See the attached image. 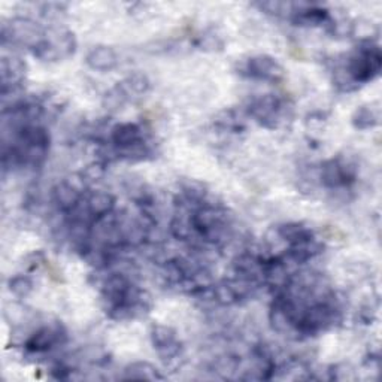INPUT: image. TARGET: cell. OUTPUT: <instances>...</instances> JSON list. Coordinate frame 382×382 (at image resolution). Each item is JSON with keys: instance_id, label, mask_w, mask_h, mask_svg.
<instances>
[{"instance_id": "277c9868", "label": "cell", "mask_w": 382, "mask_h": 382, "mask_svg": "<svg viewBox=\"0 0 382 382\" xmlns=\"http://www.w3.org/2000/svg\"><path fill=\"white\" fill-rule=\"evenodd\" d=\"M239 73L252 80L278 82L284 78V69L279 63L266 54L252 56L242 63Z\"/></svg>"}, {"instance_id": "7402d4cb", "label": "cell", "mask_w": 382, "mask_h": 382, "mask_svg": "<svg viewBox=\"0 0 382 382\" xmlns=\"http://www.w3.org/2000/svg\"><path fill=\"white\" fill-rule=\"evenodd\" d=\"M75 191H78V193L82 196L87 190V180L84 178L82 172L81 173H72L68 176V180H65Z\"/></svg>"}, {"instance_id": "2e32d148", "label": "cell", "mask_w": 382, "mask_h": 382, "mask_svg": "<svg viewBox=\"0 0 382 382\" xmlns=\"http://www.w3.org/2000/svg\"><path fill=\"white\" fill-rule=\"evenodd\" d=\"M379 123V113L372 106H362L354 112L352 116V124L355 129L359 130H367L372 127L378 125Z\"/></svg>"}, {"instance_id": "8992f818", "label": "cell", "mask_w": 382, "mask_h": 382, "mask_svg": "<svg viewBox=\"0 0 382 382\" xmlns=\"http://www.w3.org/2000/svg\"><path fill=\"white\" fill-rule=\"evenodd\" d=\"M151 340L152 345L157 350L159 355L163 360L178 359L181 354V342L176 339L175 328L164 324H156L151 328Z\"/></svg>"}, {"instance_id": "30bf717a", "label": "cell", "mask_w": 382, "mask_h": 382, "mask_svg": "<svg viewBox=\"0 0 382 382\" xmlns=\"http://www.w3.org/2000/svg\"><path fill=\"white\" fill-rule=\"evenodd\" d=\"M85 61L88 68H92L93 70L109 72L118 65V56L111 47L100 45L88 53Z\"/></svg>"}, {"instance_id": "5b68a950", "label": "cell", "mask_w": 382, "mask_h": 382, "mask_svg": "<svg viewBox=\"0 0 382 382\" xmlns=\"http://www.w3.org/2000/svg\"><path fill=\"white\" fill-rule=\"evenodd\" d=\"M357 178V168L350 160L332 159L321 164L320 180L327 188L348 187Z\"/></svg>"}, {"instance_id": "6da1fadb", "label": "cell", "mask_w": 382, "mask_h": 382, "mask_svg": "<svg viewBox=\"0 0 382 382\" xmlns=\"http://www.w3.org/2000/svg\"><path fill=\"white\" fill-rule=\"evenodd\" d=\"M382 65L381 49L372 42H362L360 47L354 49V53L347 58V65H343L352 78V81L360 85L372 81L379 75Z\"/></svg>"}, {"instance_id": "52a82bcc", "label": "cell", "mask_w": 382, "mask_h": 382, "mask_svg": "<svg viewBox=\"0 0 382 382\" xmlns=\"http://www.w3.org/2000/svg\"><path fill=\"white\" fill-rule=\"evenodd\" d=\"M66 340V333L65 330L61 328V326H45L41 327L36 332L25 340L24 348L29 352H47L49 350H53L57 345H61L63 342Z\"/></svg>"}, {"instance_id": "e0dca14e", "label": "cell", "mask_w": 382, "mask_h": 382, "mask_svg": "<svg viewBox=\"0 0 382 382\" xmlns=\"http://www.w3.org/2000/svg\"><path fill=\"white\" fill-rule=\"evenodd\" d=\"M121 85L124 87V90L129 96H132V94L141 96L149 90V80L145 73L135 72V73L127 76L124 81H121Z\"/></svg>"}, {"instance_id": "9a60e30c", "label": "cell", "mask_w": 382, "mask_h": 382, "mask_svg": "<svg viewBox=\"0 0 382 382\" xmlns=\"http://www.w3.org/2000/svg\"><path fill=\"white\" fill-rule=\"evenodd\" d=\"M212 290H214V302L221 304V307H232V304L239 302V297L230 279H224V281H220L216 284L214 283Z\"/></svg>"}, {"instance_id": "4fadbf2b", "label": "cell", "mask_w": 382, "mask_h": 382, "mask_svg": "<svg viewBox=\"0 0 382 382\" xmlns=\"http://www.w3.org/2000/svg\"><path fill=\"white\" fill-rule=\"evenodd\" d=\"M124 379H137V381H163L164 376L159 372L156 366L148 362H136L125 367Z\"/></svg>"}, {"instance_id": "44dd1931", "label": "cell", "mask_w": 382, "mask_h": 382, "mask_svg": "<svg viewBox=\"0 0 382 382\" xmlns=\"http://www.w3.org/2000/svg\"><path fill=\"white\" fill-rule=\"evenodd\" d=\"M105 173H106L105 163H101V161H96V163L88 164V166L82 172L87 183H97L100 180H104Z\"/></svg>"}, {"instance_id": "5bb4252c", "label": "cell", "mask_w": 382, "mask_h": 382, "mask_svg": "<svg viewBox=\"0 0 382 382\" xmlns=\"http://www.w3.org/2000/svg\"><path fill=\"white\" fill-rule=\"evenodd\" d=\"M278 236L285 240L288 245H295L302 240L312 238L314 233L309 227H304L300 223H288L278 227Z\"/></svg>"}, {"instance_id": "9c48e42d", "label": "cell", "mask_w": 382, "mask_h": 382, "mask_svg": "<svg viewBox=\"0 0 382 382\" xmlns=\"http://www.w3.org/2000/svg\"><path fill=\"white\" fill-rule=\"evenodd\" d=\"M111 141L117 151L127 149L141 141H144V135L141 127L135 123H120L112 127L111 130Z\"/></svg>"}, {"instance_id": "7a4b0ae2", "label": "cell", "mask_w": 382, "mask_h": 382, "mask_svg": "<svg viewBox=\"0 0 382 382\" xmlns=\"http://www.w3.org/2000/svg\"><path fill=\"white\" fill-rule=\"evenodd\" d=\"M288 108L275 94H264L251 101L248 108L249 116L267 129H276L288 118Z\"/></svg>"}, {"instance_id": "ac0fdd59", "label": "cell", "mask_w": 382, "mask_h": 382, "mask_svg": "<svg viewBox=\"0 0 382 382\" xmlns=\"http://www.w3.org/2000/svg\"><path fill=\"white\" fill-rule=\"evenodd\" d=\"M129 97L130 96L127 94L121 82H118L116 87H112L109 92H106V94L104 97V106H105V109H108L111 112H116L124 106V104L127 100H129Z\"/></svg>"}, {"instance_id": "ba28073f", "label": "cell", "mask_w": 382, "mask_h": 382, "mask_svg": "<svg viewBox=\"0 0 382 382\" xmlns=\"http://www.w3.org/2000/svg\"><path fill=\"white\" fill-rule=\"evenodd\" d=\"M25 76V63L20 57H2L0 60V82L2 93L14 92L20 88Z\"/></svg>"}, {"instance_id": "3957f363", "label": "cell", "mask_w": 382, "mask_h": 382, "mask_svg": "<svg viewBox=\"0 0 382 382\" xmlns=\"http://www.w3.org/2000/svg\"><path fill=\"white\" fill-rule=\"evenodd\" d=\"M45 33L47 30H44L37 23L29 18L17 17L11 20L9 24H4L2 42L5 44L6 41H11L33 49L44 41Z\"/></svg>"}, {"instance_id": "8fae6325", "label": "cell", "mask_w": 382, "mask_h": 382, "mask_svg": "<svg viewBox=\"0 0 382 382\" xmlns=\"http://www.w3.org/2000/svg\"><path fill=\"white\" fill-rule=\"evenodd\" d=\"M87 208L90 211L94 221L100 220L113 212V208H116V197L111 193H106V191H97V193H92L90 197L87 199Z\"/></svg>"}, {"instance_id": "ffe728a7", "label": "cell", "mask_w": 382, "mask_h": 382, "mask_svg": "<svg viewBox=\"0 0 382 382\" xmlns=\"http://www.w3.org/2000/svg\"><path fill=\"white\" fill-rule=\"evenodd\" d=\"M214 121L216 125L221 127V129H224V130H232V132L240 130V118L238 117V113L232 109L220 112L218 116L215 117Z\"/></svg>"}, {"instance_id": "7c38bea8", "label": "cell", "mask_w": 382, "mask_h": 382, "mask_svg": "<svg viewBox=\"0 0 382 382\" xmlns=\"http://www.w3.org/2000/svg\"><path fill=\"white\" fill-rule=\"evenodd\" d=\"M81 195L75 191L66 181L57 184L53 190V199L57 203V207L63 212H72L81 203Z\"/></svg>"}, {"instance_id": "d6986e66", "label": "cell", "mask_w": 382, "mask_h": 382, "mask_svg": "<svg viewBox=\"0 0 382 382\" xmlns=\"http://www.w3.org/2000/svg\"><path fill=\"white\" fill-rule=\"evenodd\" d=\"M8 288L12 295L23 299V297H27L33 291V283L27 275H17L9 279Z\"/></svg>"}]
</instances>
